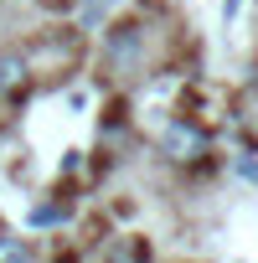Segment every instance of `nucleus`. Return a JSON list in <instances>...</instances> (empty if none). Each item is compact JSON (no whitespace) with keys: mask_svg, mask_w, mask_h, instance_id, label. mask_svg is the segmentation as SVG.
Wrapping results in <instances>:
<instances>
[{"mask_svg":"<svg viewBox=\"0 0 258 263\" xmlns=\"http://www.w3.org/2000/svg\"><path fill=\"white\" fill-rule=\"evenodd\" d=\"M165 155H171V160H201V155H207V135L176 119V124L165 129Z\"/></svg>","mask_w":258,"mask_h":263,"instance_id":"obj_1","label":"nucleus"},{"mask_svg":"<svg viewBox=\"0 0 258 263\" xmlns=\"http://www.w3.org/2000/svg\"><path fill=\"white\" fill-rule=\"evenodd\" d=\"M26 88V62L21 57H0V93H21Z\"/></svg>","mask_w":258,"mask_h":263,"instance_id":"obj_2","label":"nucleus"},{"mask_svg":"<svg viewBox=\"0 0 258 263\" xmlns=\"http://www.w3.org/2000/svg\"><path fill=\"white\" fill-rule=\"evenodd\" d=\"M124 52H129V57L140 52V31H135V26H124V31L114 36V57H124Z\"/></svg>","mask_w":258,"mask_h":263,"instance_id":"obj_3","label":"nucleus"},{"mask_svg":"<svg viewBox=\"0 0 258 263\" xmlns=\"http://www.w3.org/2000/svg\"><path fill=\"white\" fill-rule=\"evenodd\" d=\"M108 6H114V0H83V26H98Z\"/></svg>","mask_w":258,"mask_h":263,"instance_id":"obj_4","label":"nucleus"},{"mask_svg":"<svg viewBox=\"0 0 258 263\" xmlns=\"http://www.w3.org/2000/svg\"><path fill=\"white\" fill-rule=\"evenodd\" d=\"M0 263H26V248L16 237H6V242H0Z\"/></svg>","mask_w":258,"mask_h":263,"instance_id":"obj_5","label":"nucleus"},{"mask_svg":"<svg viewBox=\"0 0 258 263\" xmlns=\"http://www.w3.org/2000/svg\"><path fill=\"white\" fill-rule=\"evenodd\" d=\"M31 222H36V227H47V222H62V206H36V212H31Z\"/></svg>","mask_w":258,"mask_h":263,"instance_id":"obj_6","label":"nucleus"}]
</instances>
